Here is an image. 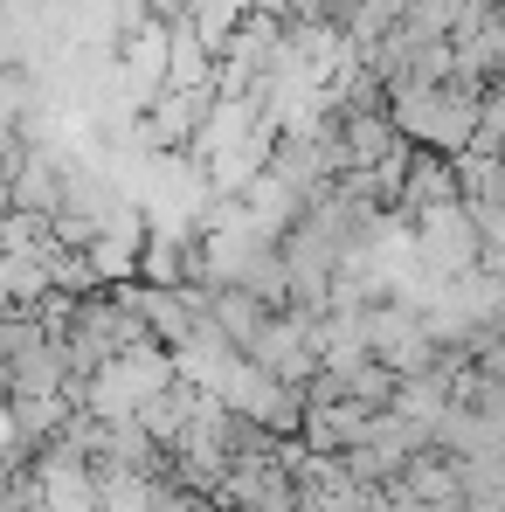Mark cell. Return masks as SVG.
<instances>
[{"label": "cell", "instance_id": "cell-2", "mask_svg": "<svg viewBox=\"0 0 505 512\" xmlns=\"http://www.w3.org/2000/svg\"><path fill=\"white\" fill-rule=\"evenodd\" d=\"M173 381V367L153 353V346H132V353H118L104 374H97V409H132V402H146V395H160Z\"/></svg>", "mask_w": 505, "mask_h": 512}, {"label": "cell", "instance_id": "cell-1", "mask_svg": "<svg viewBox=\"0 0 505 512\" xmlns=\"http://www.w3.org/2000/svg\"><path fill=\"white\" fill-rule=\"evenodd\" d=\"M395 90V125L402 139H416L429 153H471L485 118H492V97L471 77H443V84H388Z\"/></svg>", "mask_w": 505, "mask_h": 512}]
</instances>
